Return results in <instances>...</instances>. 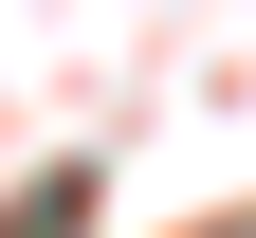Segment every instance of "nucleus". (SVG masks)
<instances>
[{
    "label": "nucleus",
    "instance_id": "f257e3e1",
    "mask_svg": "<svg viewBox=\"0 0 256 238\" xmlns=\"http://www.w3.org/2000/svg\"><path fill=\"white\" fill-rule=\"evenodd\" d=\"M0 238H74V183H37V201H18V220H0Z\"/></svg>",
    "mask_w": 256,
    "mask_h": 238
}]
</instances>
